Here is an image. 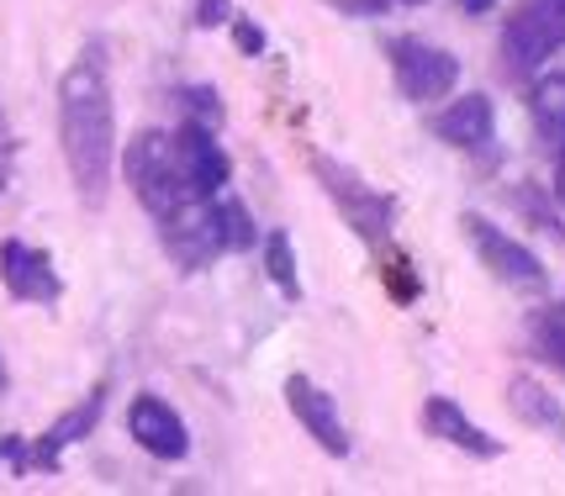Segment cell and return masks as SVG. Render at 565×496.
Instances as JSON below:
<instances>
[{
  "mask_svg": "<svg viewBox=\"0 0 565 496\" xmlns=\"http://www.w3.org/2000/svg\"><path fill=\"white\" fill-rule=\"evenodd\" d=\"M58 138L79 201L106 206L111 164H117V117H111V79H106L100 43H90L58 79Z\"/></svg>",
  "mask_w": 565,
  "mask_h": 496,
  "instance_id": "6da1fadb",
  "label": "cell"
},
{
  "mask_svg": "<svg viewBox=\"0 0 565 496\" xmlns=\"http://www.w3.org/2000/svg\"><path fill=\"white\" fill-rule=\"evenodd\" d=\"M122 170L132 196L143 201V212L153 223L180 212V206H191V201H206L191 185V174H185V159L174 149V132H138L122 153Z\"/></svg>",
  "mask_w": 565,
  "mask_h": 496,
  "instance_id": "7a4b0ae2",
  "label": "cell"
},
{
  "mask_svg": "<svg viewBox=\"0 0 565 496\" xmlns=\"http://www.w3.org/2000/svg\"><path fill=\"white\" fill-rule=\"evenodd\" d=\"M312 170H318L322 191H328V201L344 212V223L365 238V244H381V238H392L396 227V201L386 196V191H375L370 180H360V174L349 170V164H339V159H312Z\"/></svg>",
  "mask_w": 565,
  "mask_h": 496,
  "instance_id": "3957f363",
  "label": "cell"
},
{
  "mask_svg": "<svg viewBox=\"0 0 565 496\" xmlns=\"http://www.w3.org/2000/svg\"><path fill=\"white\" fill-rule=\"evenodd\" d=\"M460 227H466L470 248H476V259L487 265V270L502 280V285H513V291H523V296H540L544 285H550V274H544L540 254H529V248L518 244V238H508L502 227H492L481 212H466L460 217Z\"/></svg>",
  "mask_w": 565,
  "mask_h": 496,
  "instance_id": "277c9868",
  "label": "cell"
},
{
  "mask_svg": "<svg viewBox=\"0 0 565 496\" xmlns=\"http://www.w3.org/2000/svg\"><path fill=\"white\" fill-rule=\"evenodd\" d=\"M222 196V191H217ZM217 196L191 201L170 217H159V238H164V254H170L180 270H206L217 254H227V238H222V212Z\"/></svg>",
  "mask_w": 565,
  "mask_h": 496,
  "instance_id": "5b68a950",
  "label": "cell"
},
{
  "mask_svg": "<svg viewBox=\"0 0 565 496\" xmlns=\"http://www.w3.org/2000/svg\"><path fill=\"white\" fill-rule=\"evenodd\" d=\"M386 58H392L396 90L407 100H444L460 85V58L434 48V43H423V37H392Z\"/></svg>",
  "mask_w": 565,
  "mask_h": 496,
  "instance_id": "8992f818",
  "label": "cell"
},
{
  "mask_svg": "<svg viewBox=\"0 0 565 496\" xmlns=\"http://www.w3.org/2000/svg\"><path fill=\"white\" fill-rule=\"evenodd\" d=\"M565 48V0H523L502 26V53L513 69H534Z\"/></svg>",
  "mask_w": 565,
  "mask_h": 496,
  "instance_id": "52a82bcc",
  "label": "cell"
},
{
  "mask_svg": "<svg viewBox=\"0 0 565 496\" xmlns=\"http://www.w3.org/2000/svg\"><path fill=\"white\" fill-rule=\"evenodd\" d=\"M0 280H6V291L17 301H38V306H53L58 291H64L53 259L43 248L22 244V238H6V244H0Z\"/></svg>",
  "mask_w": 565,
  "mask_h": 496,
  "instance_id": "ba28073f",
  "label": "cell"
},
{
  "mask_svg": "<svg viewBox=\"0 0 565 496\" xmlns=\"http://www.w3.org/2000/svg\"><path fill=\"white\" fill-rule=\"evenodd\" d=\"M286 407L296 412V422L318 439V449H328L333 460H344L349 454V433H344V418H339V407L333 397L322 391L318 380H307V375H291L286 380Z\"/></svg>",
  "mask_w": 565,
  "mask_h": 496,
  "instance_id": "9c48e42d",
  "label": "cell"
},
{
  "mask_svg": "<svg viewBox=\"0 0 565 496\" xmlns=\"http://www.w3.org/2000/svg\"><path fill=\"white\" fill-rule=\"evenodd\" d=\"M127 433L153 454V460H185L191 454V433L164 397H138L127 407Z\"/></svg>",
  "mask_w": 565,
  "mask_h": 496,
  "instance_id": "30bf717a",
  "label": "cell"
},
{
  "mask_svg": "<svg viewBox=\"0 0 565 496\" xmlns=\"http://www.w3.org/2000/svg\"><path fill=\"white\" fill-rule=\"evenodd\" d=\"M434 132H439L449 149H460V153H487V149H492V132H497L492 100H487V96L449 100L439 117H434Z\"/></svg>",
  "mask_w": 565,
  "mask_h": 496,
  "instance_id": "8fae6325",
  "label": "cell"
},
{
  "mask_svg": "<svg viewBox=\"0 0 565 496\" xmlns=\"http://www.w3.org/2000/svg\"><path fill=\"white\" fill-rule=\"evenodd\" d=\"M423 428H428L434 439H444V444L476 454V460H497V454H502V444H497L492 433L476 428V422H470L449 397H428V407H423Z\"/></svg>",
  "mask_w": 565,
  "mask_h": 496,
  "instance_id": "7c38bea8",
  "label": "cell"
},
{
  "mask_svg": "<svg viewBox=\"0 0 565 496\" xmlns=\"http://www.w3.org/2000/svg\"><path fill=\"white\" fill-rule=\"evenodd\" d=\"M508 407H513V412L529 422V428H544L550 439H561V444H565V407L550 397V391H544L540 380L518 375L513 386H508Z\"/></svg>",
  "mask_w": 565,
  "mask_h": 496,
  "instance_id": "4fadbf2b",
  "label": "cell"
},
{
  "mask_svg": "<svg viewBox=\"0 0 565 496\" xmlns=\"http://www.w3.org/2000/svg\"><path fill=\"white\" fill-rule=\"evenodd\" d=\"M529 111H534V127H540L544 143L555 153H565V75H544L540 85H534Z\"/></svg>",
  "mask_w": 565,
  "mask_h": 496,
  "instance_id": "5bb4252c",
  "label": "cell"
},
{
  "mask_svg": "<svg viewBox=\"0 0 565 496\" xmlns=\"http://www.w3.org/2000/svg\"><path fill=\"white\" fill-rule=\"evenodd\" d=\"M96 418H100V397H90L85 407H74L64 422H53L49 433H43V444H38V454H32V465L53 471V465H58V449L74 444V439H85V433L96 428Z\"/></svg>",
  "mask_w": 565,
  "mask_h": 496,
  "instance_id": "9a60e30c",
  "label": "cell"
},
{
  "mask_svg": "<svg viewBox=\"0 0 565 496\" xmlns=\"http://www.w3.org/2000/svg\"><path fill=\"white\" fill-rule=\"evenodd\" d=\"M217 212H222V238H227V254H238V248H248L254 238H259V227H254V217H248L244 201L217 196Z\"/></svg>",
  "mask_w": 565,
  "mask_h": 496,
  "instance_id": "2e32d148",
  "label": "cell"
},
{
  "mask_svg": "<svg viewBox=\"0 0 565 496\" xmlns=\"http://www.w3.org/2000/svg\"><path fill=\"white\" fill-rule=\"evenodd\" d=\"M265 265H270V280L286 291V296L301 291V285H296V259H291V238H286V233H270V244H265Z\"/></svg>",
  "mask_w": 565,
  "mask_h": 496,
  "instance_id": "e0dca14e",
  "label": "cell"
},
{
  "mask_svg": "<svg viewBox=\"0 0 565 496\" xmlns=\"http://www.w3.org/2000/svg\"><path fill=\"white\" fill-rule=\"evenodd\" d=\"M11 164H17V138H11V122H6V111H0V196H6V185H11Z\"/></svg>",
  "mask_w": 565,
  "mask_h": 496,
  "instance_id": "ac0fdd59",
  "label": "cell"
},
{
  "mask_svg": "<svg viewBox=\"0 0 565 496\" xmlns=\"http://www.w3.org/2000/svg\"><path fill=\"white\" fill-rule=\"evenodd\" d=\"M227 17H233V6H227V0H201L196 6V26H222Z\"/></svg>",
  "mask_w": 565,
  "mask_h": 496,
  "instance_id": "d6986e66",
  "label": "cell"
},
{
  "mask_svg": "<svg viewBox=\"0 0 565 496\" xmlns=\"http://www.w3.org/2000/svg\"><path fill=\"white\" fill-rule=\"evenodd\" d=\"M233 37H238V48H244V53H259V48H265V32H259L254 22H233Z\"/></svg>",
  "mask_w": 565,
  "mask_h": 496,
  "instance_id": "ffe728a7",
  "label": "cell"
},
{
  "mask_svg": "<svg viewBox=\"0 0 565 496\" xmlns=\"http://www.w3.org/2000/svg\"><path fill=\"white\" fill-rule=\"evenodd\" d=\"M339 11H349V17H381L392 0H333Z\"/></svg>",
  "mask_w": 565,
  "mask_h": 496,
  "instance_id": "44dd1931",
  "label": "cell"
},
{
  "mask_svg": "<svg viewBox=\"0 0 565 496\" xmlns=\"http://www.w3.org/2000/svg\"><path fill=\"white\" fill-rule=\"evenodd\" d=\"M555 191H561V201H565V153H555Z\"/></svg>",
  "mask_w": 565,
  "mask_h": 496,
  "instance_id": "7402d4cb",
  "label": "cell"
},
{
  "mask_svg": "<svg viewBox=\"0 0 565 496\" xmlns=\"http://www.w3.org/2000/svg\"><path fill=\"white\" fill-rule=\"evenodd\" d=\"M460 6H466V11H470V17H481V11H492V6H497V0H460Z\"/></svg>",
  "mask_w": 565,
  "mask_h": 496,
  "instance_id": "603a6c76",
  "label": "cell"
},
{
  "mask_svg": "<svg viewBox=\"0 0 565 496\" xmlns=\"http://www.w3.org/2000/svg\"><path fill=\"white\" fill-rule=\"evenodd\" d=\"M402 6H423V0H402Z\"/></svg>",
  "mask_w": 565,
  "mask_h": 496,
  "instance_id": "cb8c5ba5",
  "label": "cell"
},
{
  "mask_svg": "<svg viewBox=\"0 0 565 496\" xmlns=\"http://www.w3.org/2000/svg\"><path fill=\"white\" fill-rule=\"evenodd\" d=\"M561 312H565V306H561Z\"/></svg>",
  "mask_w": 565,
  "mask_h": 496,
  "instance_id": "d4e9b609",
  "label": "cell"
}]
</instances>
